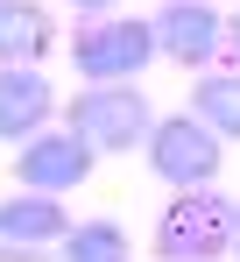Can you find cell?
Segmentation results:
<instances>
[{"mask_svg": "<svg viewBox=\"0 0 240 262\" xmlns=\"http://www.w3.org/2000/svg\"><path fill=\"white\" fill-rule=\"evenodd\" d=\"M149 57H162L149 14H92L71 36V64L85 85H134L149 71Z\"/></svg>", "mask_w": 240, "mask_h": 262, "instance_id": "obj_1", "label": "cell"}, {"mask_svg": "<svg viewBox=\"0 0 240 262\" xmlns=\"http://www.w3.org/2000/svg\"><path fill=\"white\" fill-rule=\"evenodd\" d=\"M233 213L240 199L226 191H170V206L156 213V255L162 262H219L233 255Z\"/></svg>", "mask_w": 240, "mask_h": 262, "instance_id": "obj_2", "label": "cell"}, {"mask_svg": "<svg viewBox=\"0 0 240 262\" xmlns=\"http://www.w3.org/2000/svg\"><path fill=\"white\" fill-rule=\"evenodd\" d=\"M156 106L141 85H78V99L64 106V128H78L99 156H134L156 135Z\"/></svg>", "mask_w": 240, "mask_h": 262, "instance_id": "obj_3", "label": "cell"}, {"mask_svg": "<svg viewBox=\"0 0 240 262\" xmlns=\"http://www.w3.org/2000/svg\"><path fill=\"white\" fill-rule=\"evenodd\" d=\"M141 156H149V170H156L162 184H170V191H205V184H219L226 142L205 128L198 114H162Z\"/></svg>", "mask_w": 240, "mask_h": 262, "instance_id": "obj_4", "label": "cell"}, {"mask_svg": "<svg viewBox=\"0 0 240 262\" xmlns=\"http://www.w3.org/2000/svg\"><path fill=\"white\" fill-rule=\"evenodd\" d=\"M149 21H156L162 57L184 64V71H212V64L226 57V14H219L212 0H162Z\"/></svg>", "mask_w": 240, "mask_h": 262, "instance_id": "obj_5", "label": "cell"}, {"mask_svg": "<svg viewBox=\"0 0 240 262\" xmlns=\"http://www.w3.org/2000/svg\"><path fill=\"white\" fill-rule=\"evenodd\" d=\"M92 163H99V149H92L78 128H64V135L42 128L36 142L14 149V184H21V191H57V199H64V191H78L85 177H92Z\"/></svg>", "mask_w": 240, "mask_h": 262, "instance_id": "obj_6", "label": "cell"}, {"mask_svg": "<svg viewBox=\"0 0 240 262\" xmlns=\"http://www.w3.org/2000/svg\"><path fill=\"white\" fill-rule=\"evenodd\" d=\"M57 114V85L42 78V64H0V142H36Z\"/></svg>", "mask_w": 240, "mask_h": 262, "instance_id": "obj_7", "label": "cell"}, {"mask_svg": "<svg viewBox=\"0 0 240 262\" xmlns=\"http://www.w3.org/2000/svg\"><path fill=\"white\" fill-rule=\"evenodd\" d=\"M64 234H71V213H64L57 191L0 199V241H14V248H64Z\"/></svg>", "mask_w": 240, "mask_h": 262, "instance_id": "obj_8", "label": "cell"}, {"mask_svg": "<svg viewBox=\"0 0 240 262\" xmlns=\"http://www.w3.org/2000/svg\"><path fill=\"white\" fill-rule=\"evenodd\" d=\"M57 43V21L42 0H0V64H42Z\"/></svg>", "mask_w": 240, "mask_h": 262, "instance_id": "obj_9", "label": "cell"}, {"mask_svg": "<svg viewBox=\"0 0 240 262\" xmlns=\"http://www.w3.org/2000/svg\"><path fill=\"white\" fill-rule=\"evenodd\" d=\"M191 114L219 142H240V64H212L198 85H191Z\"/></svg>", "mask_w": 240, "mask_h": 262, "instance_id": "obj_10", "label": "cell"}, {"mask_svg": "<svg viewBox=\"0 0 240 262\" xmlns=\"http://www.w3.org/2000/svg\"><path fill=\"white\" fill-rule=\"evenodd\" d=\"M64 262H134V241L120 220H78L64 234Z\"/></svg>", "mask_w": 240, "mask_h": 262, "instance_id": "obj_11", "label": "cell"}, {"mask_svg": "<svg viewBox=\"0 0 240 262\" xmlns=\"http://www.w3.org/2000/svg\"><path fill=\"white\" fill-rule=\"evenodd\" d=\"M0 262H50L42 248H14V241H0Z\"/></svg>", "mask_w": 240, "mask_h": 262, "instance_id": "obj_12", "label": "cell"}, {"mask_svg": "<svg viewBox=\"0 0 240 262\" xmlns=\"http://www.w3.org/2000/svg\"><path fill=\"white\" fill-rule=\"evenodd\" d=\"M226 50H233V64H240V7L226 14Z\"/></svg>", "mask_w": 240, "mask_h": 262, "instance_id": "obj_13", "label": "cell"}, {"mask_svg": "<svg viewBox=\"0 0 240 262\" xmlns=\"http://www.w3.org/2000/svg\"><path fill=\"white\" fill-rule=\"evenodd\" d=\"M71 7H78V14H113L120 0H71Z\"/></svg>", "mask_w": 240, "mask_h": 262, "instance_id": "obj_14", "label": "cell"}, {"mask_svg": "<svg viewBox=\"0 0 240 262\" xmlns=\"http://www.w3.org/2000/svg\"><path fill=\"white\" fill-rule=\"evenodd\" d=\"M233 255H240V213H233Z\"/></svg>", "mask_w": 240, "mask_h": 262, "instance_id": "obj_15", "label": "cell"}]
</instances>
